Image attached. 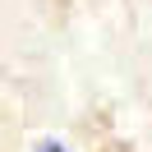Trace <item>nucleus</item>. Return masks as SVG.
Masks as SVG:
<instances>
[{"mask_svg": "<svg viewBox=\"0 0 152 152\" xmlns=\"http://www.w3.org/2000/svg\"><path fill=\"white\" fill-rule=\"evenodd\" d=\"M32 152H65V148H60V143H37Z\"/></svg>", "mask_w": 152, "mask_h": 152, "instance_id": "1", "label": "nucleus"}]
</instances>
